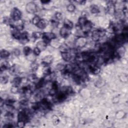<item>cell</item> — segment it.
Segmentation results:
<instances>
[{
    "label": "cell",
    "instance_id": "obj_27",
    "mask_svg": "<svg viewBox=\"0 0 128 128\" xmlns=\"http://www.w3.org/2000/svg\"><path fill=\"white\" fill-rule=\"evenodd\" d=\"M9 78V77L7 75H4V76H1V83L2 84H6L8 81Z\"/></svg>",
    "mask_w": 128,
    "mask_h": 128
},
{
    "label": "cell",
    "instance_id": "obj_33",
    "mask_svg": "<svg viewBox=\"0 0 128 128\" xmlns=\"http://www.w3.org/2000/svg\"><path fill=\"white\" fill-rule=\"evenodd\" d=\"M11 92L12 93L14 94L18 93L19 92H20V89L19 88V87L13 85V86L11 89Z\"/></svg>",
    "mask_w": 128,
    "mask_h": 128
},
{
    "label": "cell",
    "instance_id": "obj_32",
    "mask_svg": "<svg viewBox=\"0 0 128 128\" xmlns=\"http://www.w3.org/2000/svg\"><path fill=\"white\" fill-rule=\"evenodd\" d=\"M58 89L51 87V89H50V90L49 92V95L51 96H54L56 95L57 94V92H58Z\"/></svg>",
    "mask_w": 128,
    "mask_h": 128
},
{
    "label": "cell",
    "instance_id": "obj_2",
    "mask_svg": "<svg viewBox=\"0 0 128 128\" xmlns=\"http://www.w3.org/2000/svg\"><path fill=\"white\" fill-rule=\"evenodd\" d=\"M11 20L13 21H18L21 20L22 12L17 8H14L11 12Z\"/></svg>",
    "mask_w": 128,
    "mask_h": 128
},
{
    "label": "cell",
    "instance_id": "obj_24",
    "mask_svg": "<svg viewBox=\"0 0 128 128\" xmlns=\"http://www.w3.org/2000/svg\"><path fill=\"white\" fill-rule=\"evenodd\" d=\"M42 35H43V34L41 33V32H35L33 33L32 36L34 39L37 40V39L40 38L41 37H42Z\"/></svg>",
    "mask_w": 128,
    "mask_h": 128
},
{
    "label": "cell",
    "instance_id": "obj_36",
    "mask_svg": "<svg viewBox=\"0 0 128 128\" xmlns=\"http://www.w3.org/2000/svg\"><path fill=\"white\" fill-rule=\"evenodd\" d=\"M41 51L37 47L35 48H34V49L33 50V53L34 55L36 56H39L41 54Z\"/></svg>",
    "mask_w": 128,
    "mask_h": 128
},
{
    "label": "cell",
    "instance_id": "obj_26",
    "mask_svg": "<svg viewBox=\"0 0 128 128\" xmlns=\"http://www.w3.org/2000/svg\"><path fill=\"white\" fill-rule=\"evenodd\" d=\"M67 10L69 12H74L76 10V7L73 4H70L67 6Z\"/></svg>",
    "mask_w": 128,
    "mask_h": 128
},
{
    "label": "cell",
    "instance_id": "obj_17",
    "mask_svg": "<svg viewBox=\"0 0 128 128\" xmlns=\"http://www.w3.org/2000/svg\"><path fill=\"white\" fill-rule=\"evenodd\" d=\"M60 51L61 53L62 52H69L70 51L71 49L69 46L66 44H63L62 45L60 46Z\"/></svg>",
    "mask_w": 128,
    "mask_h": 128
},
{
    "label": "cell",
    "instance_id": "obj_3",
    "mask_svg": "<svg viewBox=\"0 0 128 128\" xmlns=\"http://www.w3.org/2000/svg\"><path fill=\"white\" fill-rule=\"evenodd\" d=\"M56 35L53 33L47 32L43 33L42 39L43 41H44L47 44H49L51 41L56 39Z\"/></svg>",
    "mask_w": 128,
    "mask_h": 128
},
{
    "label": "cell",
    "instance_id": "obj_29",
    "mask_svg": "<svg viewBox=\"0 0 128 128\" xmlns=\"http://www.w3.org/2000/svg\"><path fill=\"white\" fill-rule=\"evenodd\" d=\"M65 67H66V65L62 63H59L56 66V68L57 70L59 71H61V72H63L65 69Z\"/></svg>",
    "mask_w": 128,
    "mask_h": 128
},
{
    "label": "cell",
    "instance_id": "obj_21",
    "mask_svg": "<svg viewBox=\"0 0 128 128\" xmlns=\"http://www.w3.org/2000/svg\"><path fill=\"white\" fill-rule=\"evenodd\" d=\"M63 26L69 28L71 29H72L74 27V24H73V23L71 20L66 19L64 21Z\"/></svg>",
    "mask_w": 128,
    "mask_h": 128
},
{
    "label": "cell",
    "instance_id": "obj_6",
    "mask_svg": "<svg viewBox=\"0 0 128 128\" xmlns=\"http://www.w3.org/2000/svg\"><path fill=\"white\" fill-rule=\"evenodd\" d=\"M71 31L72 29L63 26L60 31V34L62 38H67L71 34Z\"/></svg>",
    "mask_w": 128,
    "mask_h": 128
},
{
    "label": "cell",
    "instance_id": "obj_12",
    "mask_svg": "<svg viewBox=\"0 0 128 128\" xmlns=\"http://www.w3.org/2000/svg\"><path fill=\"white\" fill-rule=\"evenodd\" d=\"M49 24L48 21L46 19H41L36 26L40 29H45Z\"/></svg>",
    "mask_w": 128,
    "mask_h": 128
},
{
    "label": "cell",
    "instance_id": "obj_4",
    "mask_svg": "<svg viewBox=\"0 0 128 128\" xmlns=\"http://www.w3.org/2000/svg\"><path fill=\"white\" fill-rule=\"evenodd\" d=\"M88 43L87 38L83 36H80L75 41V46L77 48H82L86 46Z\"/></svg>",
    "mask_w": 128,
    "mask_h": 128
},
{
    "label": "cell",
    "instance_id": "obj_20",
    "mask_svg": "<svg viewBox=\"0 0 128 128\" xmlns=\"http://www.w3.org/2000/svg\"><path fill=\"white\" fill-rule=\"evenodd\" d=\"M22 82V78L20 77H16L12 81V84L14 86H16L19 87Z\"/></svg>",
    "mask_w": 128,
    "mask_h": 128
},
{
    "label": "cell",
    "instance_id": "obj_35",
    "mask_svg": "<svg viewBox=\"0 0 128 128\" xmlns=\"http://www.w3.org/2000/svg\"><path fill=\"white\" fill-rule=\"evenodd\" d=\"M15 102H16V100L13 99H8L6 100L5 104L6 105L13 106L14 104L15 103Z\"/></svg>",
    "mask_w": 128,
    "mask_h": 128
},
{
    "label": "cell",
    "instance_id": "obj_9",
    "mask_svg": "<svg viewBox=\"0 0 128 128\" xmlns=\"http://www.w3.org/2000/svg\"><path fill=\"white\" fill-rule=\"evenodd\" d=\"M53 57L52 55H48L46 56L42 60V64L44 67L49 66L51 63L53 62Z\"/></svg>",
    "mask_w": 128,
    "mask_h": 128
},
{
    "label": "cell",
    "instance_id": "obj_39",
    "mask_svg": "<svg viewBox=\"0 0 128 128\" xmlns=\"http://www.w3.org/2000/svg\"><path fill=\"white\" fill-rule=\"evenodd\" d=\"M14 126H13V124L11 123H8L6 124L4 126L3 128H13Z\"/></svg>",
    "mask_w": 128,
    "mask_h": 128
},
{
    "label": "cell",
    "instance_id": "obj_34",
    "mask_svg": "<svg viewBox=\"0 0 128 128\" xmlns=\"http://www.w3.org/2000/svg\"><path fill=\"white\" fill-rule=\"evenodd\" d=\"M9 68V66L7 62H4L2 63L1 65V72H3V71H6Z\"/></svg>",
    "mask_w": 128,
    "mask_h": 128
},
{
    "label": "cell",
    "instance_id": "obj_31",
    "mask_svg": "<svg viewBox=\"0 0 128 128\" xmlns=\"http://www.w3.org/2000/svg\"><path fill=\"white\" fill-rule=\"evenodd\" d=\"M39 68V64L36 62H34L32 63L31 65V68L33 71H36Z\"/></svg>",
    "mask_w": 128,
    "mask_h": 128
},
{
    "label": "cell",
    "instance_id": "obj_40",
    "mask_svg": "<svg viewBox=\"0 0 128 128\" xmlns=\"http://www.w3.org/2000/svg\"><path fill=\"white\" fill-rule=\"evenodd\" d=\"M51 2L50 1H41V3L43 5H47L49 4Z\"/></svg>",
    "mask_w": 128,
    "mask_h": 128
},
{
    "label": "cell",
    "instance_id": "obj_7",
    "mask_svg": "<svg viewBox=\"0 0 128 128\" xmlns=\"http://www.w3.org/2000/svg\"><path fill=\"white\" fill-rule=\"evenodd\" d=\"M20 43L23 45H25L27 44V43L29 42V34L27 32L25 31L23 33H21L20 39L19 40Z\"/></svg>",
    "mask_w": 128,
    "mask_h": 128
},
{
    "label": "cell",
    "instance_id": "obj_15",
    "mask_svg": "<svg viewBox=\"0 0 128 128\" xmlns=\"http://www.w3.org/2000/svg\"><path fill=\"white\" fill-rule=\"evenodd\" d=\"M28 80L32 83L34 84H36L39 81V78L37 77V76L35 74H31L28 77Z\"/></svg>",
    "mask_w": 128,
    "mask_h": 128
},
{
    "label": "cell",
    "instance_id": "obj_5",
    "mask_svg": "<svg viewBox=\"0 0 128 128\" xmlns=\"http://www.w3.org/2000/svg\"><path fill=\"white\" fill-rule=\"evenodd\" d=\"M26 10L30 14L35 13L38 10V7L36 3L34 2H29L26 6Z\"/></svg>",
    "mask_w": 128,
    "mask_h": 128
},
{
    "label": "cell",
    "instance_id": "obj_22",
    "mask_svg": "<svg viewBox=\"0 0 128 128\" xmlns=\"http://www.w3.org/2000/svg\"><path fill=\"white\" fill-rule=\"evenodd\" d=\"M88 20H87V19L85 16H82L80 17L78 20V24H79L80 29L82 26H83L88 22Z\"/></svg>",
    "mask_w": 128,
    "mask_h": 128
},
{
    "label": "cell",
    "instance_id": "obj_37",
    "mask_svg": "<svg viewBox=\"0 0 128 128\" xmlns=\"http://www.w3.org/2000/svg\"><path fill=\"white\" fill-rule=\"evenodd\" d=\"M52 119H53V124H54V125H57L59 123V122H60L59 119L58 118V117L57 116H54L53 117Z\"/></svg>",
    "mask_w": 128,
    "mask_h": 128
},
{
    "label": "cell",
    "instance_id": "obj_19",
    "mask_svg": "<svg viewBox=\"0 0 128 128\" xmlns=\"http://www.w3.org/2000/svg\"><path fill=\"white\" fill-rule=\"evenodd\" d=\"M91 12L93 14H96L100 13L99 7L96 5H92L90 8Z\"/></svg>",
    "mask_w": 128,
    "mask_h": 128
},
{
    "label": "cell",
    "instance_id": "obj_25",
    "mask_svg": "<svg viewBox=\"0 0 128 128\" xmlns=\"http://www.w3.org/2000/svg\"><path fill=\"white\" fill-rule=\"evenodd\" d=\"M9 72H10V73L11 75H16L17 73H18V68H17V67H16V65H14V66H13L12 67H11L10 68Z\"/></svg>",
    "mask_w": 128,
    "mask_h": 128
},
{
    "label": "cell",
    "instance_id": "obj_38",
    "mask_svg": "<svg viewBox=\"0 0 128 128\" xmlns=\"http://www.w3.org/2000/svg\"><path fill=\"white\" fill-rule=\"evenodd\" d=\"M13 53L16 56H19L21 54V51L18 49H15L13 51Z\"/></svg>",
    "mask_w": 128,
    "mask_h": 128
},
{
    "label": "cell",
    "instance_id": "obj_41",
    "mask_svg": "<svg viewBox=\"0 0 128 128\" xmlns=\"http://www.w3.org/2000/svg\"><path fill=\"white\" fill-rule=\"evenodd\" d=\"M75 2L76 3H78L80 5H84V4H85V3H86V1H82H82H76Z\"/></svg>",
    "mask_w": 128,
    "mask_h": 128
},
{
    "label": "cell",
    "instance_id": "obj_28",
    "mask_svg": "<svg viewBox=\"0 0 128 128\" xmlns=\"http://www.w3.org/2000/svg\"><path fill=\"white\" fill-rule=\"evenodd\" d=\"M63 18L62 14L60 12H56L54 15V19L59 22L61 21Z\"/></svg>",
    "mask_w": 128,
    "mask_h": 128
},
{
    "label": "cell",
    "instance_id": "obj_1",
    "mask_svg": "<svg viewBox=\"0 0 128 128\" xmlns=\"http://www.w3.org/2000/svg\"><path fill=\"white\" fill-rule=\"evenodd\" d=\"M106 32L102 30H96L92 33V39L95 42H98L100 39L105 36Z\"/></svg>",
    "mask_w": 128,
    "mask_h": 128
},
{
    "label": "cell",
    "instance_id": "obj_18",
    "mask_svg": "<svg viewBox=\"0 0 128 128\" xmlns=\"http://www.w3.org/2000/svg\"><path fill=\"white\" fill-rule=\"evenodd\" d=\"M13 29V31H12V37L17 40H19L21 33H20V31H19L18 30H17L15 29Z\"/></svg>",
    "mask_w": 128,
    "mask_h": 128
},
{
    "label": "cell",
    "instance_id": "obj_16",
    "mask_svg": "<svg viewBox=\"0 0 128 128\" xmlns=\"http://www.w3.org/2000/svg\"><path fill=\"white\" fill-rule=\"evenodd\" d=\"M0 56H1V58L3 59H6L8 58L10 56V53L8 51L6 50H2L0 52Z\"/></svg>",
    "mask_w": 128,
    "mask_h": 128
},
{
    "label": "cell",
    "instance_id": "obj_23",
    "mask_svg": "<svg viewBox=\"0 0 128 128\" xmlns=\"http://www.w3.org/2000/svg\"><path fill=\"white\" fill-rule=\"evenodd\" d=\"M23 53L25 56H29L32 52V50L31 47L29 46H26L23 49Z\"/></svg>",
    "mask_w": 128,
    "mask_h": 128
},
{
    "label": "cell",
    "instance_id": "obj_11",
    "mask_svg": "<svg viewBox=\"0 0 128 128\" xmlns=\"http://www.w3.org/2000/svg\"><path fill=\"white\" fill-rule=\"evenodd\" d=\"M88 69L89 71L94 75H98L101 71L100 68L97 65H90Z\"/></svg>",
    "mask_w": 128,
    "mask_h": 128
},
{
    "label": "cell",
    "instance_id": "obj_8",
    "mask_svg": "<svg viewBox=\"0 0 128 128\" xmlns=\"http://www.w3.org/2000/svg\"><path fill=\"white\" fill-rule=\"evenodd\" d=\"M92 28L93 23L91 21H88V22L81 28V29L84 34H87L89 33Z\"/></svg>",
    "mask_w": 128,
    "mask_h": 128
},
{
    "label": "cell",
    "instance_id": "obj_30",
    "mask_svg": "<svg viewBox=\"0 0 128 128\" xmlns=\"http://www.w3.org/2000/svg\"><path fill=\"white\" fill-rule=\"evenodd\" d=\"M41 20L40 17L39 16H35L32 19V23L33 25L37 26Z\"/></svg>",
    "mask_w": 128,
    "mask_h": 128
},
{
    "label": "cell",
    "instance_id": "obj_10",
    "mask_svg": "<svg viewBox=\"0 0 128 128\" xmlns=\"http://www.w3.org/2000/svg\"><path fill=\"white\" fill-rule=\"evenodd\" d=\"M68 96V95L67 94L65 91L62 90L56 96V100L59 102H62L64 101L67 99Z\"/></svg>",
    "mask_w": 128,
    "mask_h": 128
},
{
    "label": "cell",
    "instance_id": "obj_14",
    "mask_svg": "<svg viewBox=\"0 0 128 128\" xmlns=\"http://www.w3.org/2000/svg\"><path fill=\"white\" fill-rule=\"evenodd\" d=\"M61 54L62 59L66 62H69L72 60V56L70 53V52H62V53H61Z\"/></svg>",
    "mask_w": 128,
    "mask_h": 128
},
{
    "label": "cell",
    "instance_id": "obj_13",
    "mask_svg": "<svg viewBox=\"0 0 128 128\" xmlns=\"http://www.w3.org/2000/svg\"><path fill=\"white\" fill-rule=\"evenodd\" d=\"M48 44L44 41H40L37 42L36 47H37L41 51H43L47 48Z\"/></svg>",
    "mask_w": 128,
    "mask_h": 128
}]
</instances>
